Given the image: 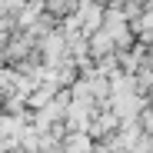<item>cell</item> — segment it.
Listing matches in <instances>:
<instances>
[{"label":"cell","instance_id":"cell-1","mask_svg":"<svg viewBox=\"0 0 153 153\" xmlns=\"http://www.w3.org/2000/svg\"><path fill=\"white\" fill-rule=\"evenodd\" d=\"M40 4H43V10H47L50 17L63 20V17L76 13V7H80V0H40Z\"/></svg>","mask_w":153,"mask_h":153}]
</instances>
